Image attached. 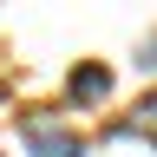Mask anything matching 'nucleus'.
Wrapping results in <instances>:
<instances>
[{
  "label": "nucleus",
  "mask_w": 157,
  "mask_h": 157,
  "mask_svg": "<svg viewBox=\"0 0 157 157\" xmlns=\"http://www.w3.org/2000/svg\"><path fill=\"white\" fill-rule=\"evenodd\" d=\"M131 131H144V137H151V144H157V92H151V98H144V105H137V111H131Z\"/></svg>",
  "instance_id": "nucleus-3"
},
{
  "label": "nucleus",
  "mask_w": 157,
  "mask_h": 157,
  "mask_svg": "<svg viewBox=\"0 0 157 157\" xmlns=\"http://www.w3.org/2000/svg\"><path fill=\"white\" fill-rule=\"evenodd\" d=\"M26 144H33V157H85L78 131H59L52 118H26Z\"/></svg>",
  "instance_id": "nucleus-1"
},
{
  "label": "nucleus",
  "mask_w": 157,
  "mask_h": 157,
  "mask_svg": "<svg viewBox=\"0 0 157 157\" xmlns=\"http://www.w3.org/2000/svg\"><path fill=\"white\" fill-rule=\"evenodd\" d=\"M66 92L78 98V105H98V98L111 92V72H105V66H78V72L66 78Z\"/></svg>",
  "instance_id": "nucleus-2"
}]
</instances>
